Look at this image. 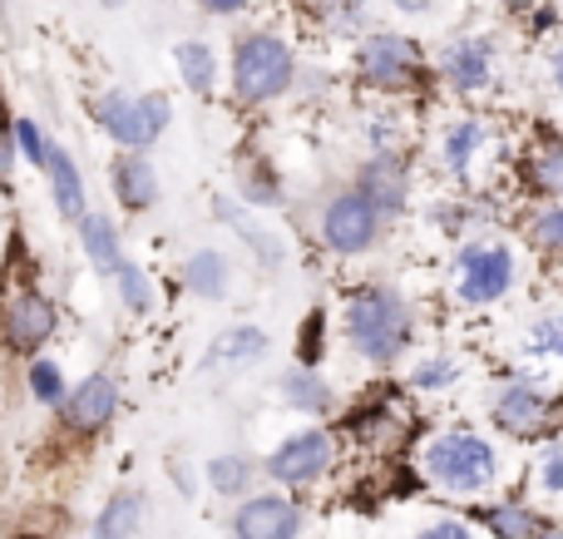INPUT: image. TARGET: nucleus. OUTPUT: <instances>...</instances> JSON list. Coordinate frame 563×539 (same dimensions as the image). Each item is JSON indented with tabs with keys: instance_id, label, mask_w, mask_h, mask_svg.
I'll return each mask as SVG.
<instances>
[{
	"instance_id": "nucleus-39",
	"label": "nucleus",
	"mask_w": 563,
	"mask_h": 539,
	"mask_svg": "<svg viewBox=\"0 0 563 539\" xmlns=\"http://www.w3.org/2000/svg\"><path fill=\"white\" fill-rule=\"evenodd\" d=\"M20 366H25V396L40 406V411L55 416L59 406H65V396H69L65 362H59V356H49V352H40V356H30V362H20Z\"/></svg>"
},
{
	"instance_id": "nucleus-1",
	"label": "nucleus",
	"mask_w": 563,
	"mask_h": 539,
	"mask_svg": "<svg viewBox=\"0 0 563 539\" xmlns=\"http://www.w3.org/2000/svg\"><path fill=\"white\" fill-rule=\"evenodd\" d=\"M430 332L426 302L386 273L356 277L336 297V342L371 376H396Z\"/></svg>"
},
{
	"instance_id": "nucleus-36",
	"label": "nucleus",
	"mask_w": 563,
	"mask_h": 539,
	"mask_svg": "<svg viewBox=\"0 0 563 539\" xmlns=\"http://www.w3.org/2000/svg\"><path fill=\"white\" fill-rule=\"evenodd\" d=\"M331 342H336V312L327 302H311L291 327V362L297 366H321L331 362Z\"/></svg>"
},
{
	"instance_id": "nucleus-14",
	"label": "nucleus",
	"mask_w": 563,
	"mask_h": 539,
	"mask_svg": "<svg viewBox=\"0 0 563 539\" xmlns=\"http://www.w3.org/2000/svg\"><path fill=\"white\" fill-rule=\"evenodd\" d=\"M346 184L361 188V194H366L371 204L400 228L420 208V158H416V148H376V154H356Z\"/></svg>"
},
{
	"instance_id": "nucleus-38",
	"label": "nucleus",
	"mask_w": 563,
	"mask_h": 539,
	"mask_svg": "<svg viewBox=\"0 0 563 539\" xmlns=\"http://www.w3.org/2000/svg\"><path fill=\"white\" fill-rule=\"evenodd\" d=\"M109 287H114V302L124 307L129 317H154L158 312V283L139 257H124V263L114 267V277H109Z\"/></svg>"
},
{
	"instance_id": "nucleus-13",
	"label": "nucleus",
	"mask_w": 563,
	"mask_h": 539,
	"mask_svg": "<svg viewBox=\"0 0 563 539\" xmlns=\"http://www.w3.org/2000/svg\"><path fill=\"white\" fill-rule=\"evenodd\" d=\"M505 188L519 204H549L563 198V124L534 119L525 139H509Z\"/></svg>"
},
{
	"instance_id": "nucleus-26",
	"label": "nucleus",
	"mask_w": 563,
	"mask_h": 539,
	"mask_svg": "<svg viewBox=\"0 0 563 539\" xmlns=\"http://www.w3.org/2000/svg\"><path fill=\"white\" fill-rule=\"evenodd\" d=\"M465 515L479 525L485 539H539L559 515H549L544 505H534L529 495H489L479 505H465Z\"/></svg>"
},
{
	"instance_id": "nucleus-3",
	"label": "nucleus",
	"mask_w": 563,
	"mask_h": 539,
	"mask_svg": "<svg viewBox=\"0 0 563 539\" xmlns=\"http://www.w3.org/2000/svg\"><path fill=\"white\" fill-rule=\"evenodd\" d=\"M529 253L519 248V238L509 228H485V233L465 238V243L445 248L440 263V302L465 322L495 317L505 307H515L529 287Z\"/></svg>"
},
{
	"instance_id": "nucleus-8",
	"label": "nucleus",
	"mask_w": 563,
	"mask_h": 539,
	"mask_svg": "<svg viewBox=\"0 0 563 539\" xmlns=\"http://www.w3.org/2000/svg\"><path fill=\"white\" fill-rule=\"evenodd\" d=\"M307 233H311V243H317V253L331 257V263H371V257H380L390 248L396 223H390L361 188L336 184L317 198Z\"/></svg>"
},
{
	"instance_id": "nucleus-41",
	"label": "nucleus",
	"mask_w": 563,
	"mask_h": 539,
	"mask_svg": "<svg viewBox=\"0 0 563 539\" xmlns=\"http://www.w3.org/2000/svg\"><path fill=\"white\" fill-rule=\"evenodd\" d=\"M406 539H485L465 510H430Z\"/></svg>"
},
{
	"instance_id": "nucleus-33",
	"label": "nucleus",
	"mask_w": 563,
	"mask_h": 539,
	"mask_svg": "<svg viewBox=\"0 0 563 539\" xmlns=\"http://www.w3.org/2000/svg\"><path fill=\"white\" fill-rule=\"evenodd\" d=\"M263 485V461L247 451H218L203 461V491L223 505H238L243 495H253Z\"/></svg>"
},
{
	"instance_id": "nucleus-47",
	"label": "nucleus",
	"mask_w": 563,
	"mask_h": 539,
	"mask_svg": "<svg viewBox=\"0 0 563 539\" xmlns=\"http://www.w3.org/2000/svg\"><path fill=\"white\" fill-rule=\"evenodd\" d=\"M534 6H544V0H499V10H509V15H529Z\"/></svg>"
},
{
	"instance_id": "nucleus-50",
	"label": "nucleus",
	"mask_w": 563,
	"mask_h": 539,
	"mask_svg": "<svg viewBox=\"0 0 563 539\" xmlns=\"http://www.w3.org/2000/svg\"><path fill=\"white\" fill-rule=\"evenodd\" d=\"M0 10H5V0H0Z\"/></svg>"
},
{
	"instance_id": "nucleus-9",
	"label": "nucleus",
	"mask_w": 563,
	"mask_h": 539,
	"mask_svg": "<svg viewBox=\"0 0 563 539\" xmlns=\"http://www.w3.org/2000/svg\"><path fill=\"white\" fill-rule=\"evenodd\" d=\"M416 406L410 402V392L400 386V376H376L371 386H361L351 402H341L336 411V431L346 446H356V451H371V455H400L410 451V441H416Z\"/></svg>"
},
{
	"instance_id": "nucleus-5",
	"label": "nucleus",
	"mask_w": 563,
	"mask_h": 539,
	"mask_svg": "<svg viewBox=\"0 0 563 539\" xmlns=\"http://www.w3.org/2000/svg\"><path fill=\"white\" fill-rule=\"evenodd\" d=\"M509 164V134L499 114L479 105H460L445 119H435L426 139V168L445 188H505Z\"/></svg>"
},
{
	"instance_id": "nucleus-44",
	"label": "nucleus",
	"mask_w": 563,
	"mask_h": 539,
	"mask_svg": "<svg viewBox=\"0 0 563 539\" xmlns=\"http://www.w3.org/2000/svg\"><path fill=\"white\" fill-rule=\"evenodd\" d=\"M257 6H263V0H194L198 15H203V20H223V25H233V20H247Z\"/></svg>"
},
{
	"instance_id": "nucleus-28",
	"label": "nucleus",
	"mask_w": 563,
	"mask_h": 539,
	"mask_svg": "<svg viewBox=\"0 0 563 539\" xmlns=\"http://www.w3.org/2000/svg\"><path fill=\"white\" fill-rule=\"evenodd\" d=\"M40 178H45L49 208H55L59 223L75 228L79 218L95 208V204H89V178H85V168H79L75 148L59 144V139H55V148H49V158H45V168H40Z\"/></svg>"
},
{
	"instance_id": "nucleus-18",
	"label": "nucleus",
	"mask_w": 563,
	"mask_h": 539,
	"mask_svg": "<svg viewBox=\"0 0 563 539\" xmlns=\"http://www.w3.org/2000/svg\"><path fill=\"white\" fill-rule=\"evenodd\" d=\"M505 356L509 362H519V366H534V372L554 376V382H563V293L539 297V302H529L525 312L515 317L509 342H505Z\"/></svg>"
},
{
	"instance_id": "nucleus-19",
	"label": "nucleus",
	"mask_w": 563,
	"mask_h": 539,
	"mask_svg": "<svg viewBox=\"0 0 563 539\" xmlns=\"http://www.w3.org/2000/svg\"><path fill=\"white\" fill-rule=\"evenodd\" d=\"M307 535V505L277 485H257L253 495L228 510V539H301Z\"/></svg>"
},
{
	"instance_id": "nucleus-35",
	"label": "nucleus",
	"mask_w": 563,
	"mask_h": 539,
	"mask_svg": "<svg viewBox=\"0 0 563 539\" xmlns=\"http://www.w3.org/2000/svg\"><path fill=\"white\" fill-rule=\"evenodd\" d=\"M307 20L331 45H356L371 30V0H307Z\"/></svg>"
},
{
	"instance_id": "nucleus-27",
	"label": "nucleus",
	"mask_w": 563,
	"mask_h": 539,
	"mask_svg": "<svg viewBox=\"0 0 563 539\" xmlns=\"http://www.w3.org/2000/svg\"><path fill=\"white\" fill-rule=\"evenodd\" d=\"M505 228L519 238L529 263L563 273V198H549V204H515Z\"/></svg>"
},
{
	"instance_id": "nucleus-32",
	"label": "nucleus",
	"mask_w": 563,
	"mask_h": 539,
	"mask_svg": "<svg viewBox=\"0 0 563 539\" xmlns=\"http://www.w3.org/2000/svg\"><path fill=\"white\" fill-rule=\"evenodd\" d=\"M148 530V491L144 485H119L104 495V505L89 520V539H144Z\"/></svg>"
},
{
	"instance_id": "nucleus-43",
	"label": "nucleus",
	"mask_w": 563,
	"mask_h": 539,
	"mask_svg": "<svg viewBox=\"0 0 563 539\" xmlns=\"http://www.w3.org/2000/svg\"><path fill=\"white\" fill-rule=\"evenodd\" d=\"M529 30V40H549V35H563V10L559 0H544V6H534L529 15H519Z\"/></svg>"
},
{
	"instance_id": "nucleus-37",
	"label": "nucleus",
	"mask_w": 563,
	"mask_h": 539,
	"mask_svg": "<svg viewBox=\"0 0 563 539\" xmlns=\"http://www.w3.org/2000/svg\"><path fill=\"white\" fill-rule=\"evenodd\" d=\"M525 495L534 505H544L549 515H563V436L549 446H539V451H529Z\"/></svg>"
},
{
	"instance_id": "nucleus-49",
	"label": "nucleus",
	"mask_w": 563,
	"mask_h": 539,
	"mask_svg": "<svg viewBox=\"0 0 563 539\" xmlns=\"http://www.w3.org/2000/svg\"><path fill=\"white\" fill-rule=\"evenodd\" d=\"M10 539H45V535H35V530H20V535H10Z\"/></svg>"
},
{
	"instance_id": "nucleus-15",
	"label": "nucleus",
	"mask_w": 563,
	"mask_h": 539,
	"mask_svg": "<svg viewBox=\"0 0 563 539\" xmlns=\"http://www.w3.org/2000/svg\"><path fill=\"white\" fill-rule=\"evenodd\" d=\"M55 337H59V302L35 277L0 293V352L15 356V362H30V356L49 352Z\"/></svg>"
},
{
	"instance_id": "nucleus-40",
	"label": "nucleus",
	"mask_w": 563,
	"mask_h": 539,
	"mask_svg": "<svg viewBox=\"0 0 563 539\" xmlns=\"http://www.w3.org/2000/svg\"><path fill=\"white\" fill-rule=\"evenodd\" d=\"M49 148H55V134L45 129L40 114H15V154H20V168H45Z\"/></svg>"
},
{
	"instance_id": "nucleus-29",
	"label": "nucleus",
	"mask_w": 563,
	"mask_h": 539,
	"mask_svg": "<svg viewBox=\"0 0 563 539\" xmlns=\"http://www.w3.org/2000/svg\"><path fill=\"white\" fill-rule=\"evenodd\" d=\"M233 198L247 208H257V213H282V208L291 204L282 164L273 154H263V148H247V154L233 164Z\"/></svg>"
},
{
	"instance_id": "nucleus-4",
	"label": "nucleus",
	"mask_w": 563,
	"mask_h": 539,
	"mask_svg": "<svg viewBox=\"0 0 563 539\" xmlns=\"http://www.w3.org/2000/svg\"><path fill=\"white\" fill-rule=\"evenodd\" d=\"M479 421L505 446L539 451L563 436V382L505 356L479 382Z\"/></svg>"
},
{
	"instance_id": "nucleus-22",
	"label": "nucleus",
	"mask_w": 563,
	"mask_h": 539,
	"mask_svg": "<svg viewBox=\"0 0 563 539\" xmlns=\"http://www.w3.org/2000/svg\"><path fill=\"white\" fill-rule=\"evenodd\" d=\"M267 356H273V332L253 317H238V322H223L208 337L203 356H198V376H247Z\"/></svg>"
},
{
	"instance_id": "nucleus-30",
	"label": "nucleus",
	"mask_w": 563,
	"mask_h": 539,
	"mask_svg": "<svg viewBox=\"0 0 563 539\" xmlns=\"http://www.w3.org/2000/svg\"><path fill=\"white\" fill-rule=\"evenodd\" d=\"M168 59H174V75H178V85H184V95H194V99L223 95V50H218L213 40L184 35V40H174Z\"/></svg>"
},
{
	"instance_id": "nucleus-25",
	"label": "nucleus",
	"mask_w": 563,
	"mask_h": 539,
	"mask_svg": "<svg viewBox=\"0 0 563 539\" xmlns=\"http://www.w3.org/2000/svg\"><path fill=\"white\" fill-rule=\"evenodd\" d=\"M238 283H243V267H238V257L228 253V248H218V243L188 248L184 263H178V287H184L194 302H203V307L233 302Z\"/></svg>"
},
{
	"instance_id": "nucleus-2",
	"label": "nucleus",
	"mask_w": 563,
	"mask_h": 539,
	"mask_svg": "<svg viewBox=\"0 0 563 539\" xmlns=\"http://www.w3.org/2000/svg\"><path fill=\"white\" fill-rule=\"evenodd\" d=\"M410 465H416L420 485L450 505H479L489 495L509 491V481H515L509 446L485 421H465V416L426 426L416 436Z\"/></svg>"
},
{
	"instance_id": "nucleus-31",
	"label": "nucleus",
	"mask_w": 563,
	"mask_h": 539,
	"mask_svg": "<svg viewBox=\"0 0 563 539\" xmlns=\"http://www.w3.org/2000/svg\"><path fill=\"white\" fill-rule=\"evenodd\" d=\"M75 243H79V257L89 263V273H99L104 283L114 277V267L129 257L124 223H119L109 208H89V213L79 218V223H75Z\"/></svg>"
},
{
	"instance_id": "nucleus-23",
	"label": "nucleus",
	"mask_w": 563,
	"mask_h": 539,
	"mask_svg": "<svg viewBox=\"0 0 563 539\" xmlns=\"http://www.w3.org/2000/svg\"><path fill=\"white\" fill-rule=\"evenodd\" d=\"M267 392H273V402L287 416H297V421H336L341 402H346L341 386L331 382V372H321V366H297V362L277 366Z\"/></svg>"
},
{
	"instance_id": "nucleus-12",
	"label": "nucleus",
	"mask_w": 563,
	"mask_h": 539,
	"mask_svg": "<svg viewBox=\"0 0 563 539\" xmlns=\"http://www.w3.org/2000/svg\"><path fill=\"white\" fill-rule=\"evenodd\" d=\"M257 461H263V485H277L287 495H307L341 471L346 441H341V431L331 421H297Z\"/></svg>"
},
{
	"instance_id": "nucleus-11",
	"label": "nucleus",
	"mask_w": 563,
	"mask_h": 539,
	"mask_svg": "<svg viewBox=\"0 0 563 539\" xmlns=\"http://www.w3.org/2000/svg\"><path fill=\"white\" fill-rule=\"evenodd\" d=\"M85 114L109 148L154 154V148L168 139V129H174V95H168V89L109 85V89H99V95H89Z\"/></svg>"
},
{
	"instance_id": "nucleus-10",
	"label": "nucleus",
	"mask_w": 563,
	"mask_h": 539,
	"mask_svg": "<svg viewBox=\"0 0 563 539\" xmlns=\"http://www.w3.org/2000/svg\"><path fill=\"white\" fill-rule=\"evenodd\" d=\"M435 89L460 105H485L505 89V40L489 25H460L430 50Z\"/></svg>"
},
{
	"instance_id": "nucleus-21",
	"label": "nucleus",
	"mask_w": 563,
	"mask_h": 539,
	"mask_svg": "<svg viewBox=\"0 0 563 539\" xmlns=\"http://www.w3.org/2000/svg\"><path fill=\"white\" fill-rule=\"evenodd\" d=\"M208 213H213V223H218V228H228V233L238 238V248H243V253L253 257L257 273L277 277L282 267L291 263V243H287V233H277V228L267 223V213H257V208L238 204L233 194H213Z\"/></svg>"
},
{
	"instance_id": "nucleus-7",
	"label": "nucleus",
	"mask_w": 563,
	"mask_h": 539,
	"mask_svg": "<svg viewBox=\"0 0 563 539\" xmlns=\"http://www.w3.org/2000/svg\"><path fill=\"white\" fill-rule=\"evenodd\" d=\"M351 85L366 99H390V105H416L435 89V65L420 35L396 25H371L351 45Z\"/></svg>"
},
{
	"instance_id": "nucleus-20",
	"label": "nucleus",
	"mask_w": 563,
	"mask_h": 539,
	"mask_svg": "<svg viewBox=\"0 0 563 539\" xmlns=\"http://www.w3.org/2000/svg\"><path fill=\"white\" fill-rule=\"evenodd\" d=\"M470 352L460 342H420V352H410V362L400 366V386L410 392V402H450L470 386Z\"/></svg>"
},
{
	"instance_id": "nucleus-16",
	"label": "nucleus",
	"mask_w": 563,
	"mask_h": 539,
	"mask_svg": "<svg viewBox=\"0 0 563 539\" xmlns=\"http://www.w3.org/2000/svg\"><path fill=\"white\" fill-rule=\"evenodd\" d=\"M119 411H124V382H119V372H109V366H95V372L69 382L65 406L55 411V431L75 446H89L114 431Z\"/></svg>"
},
{
	"instance_id": "nucleus-48",
	"label": "nucleus",
	"mask_w": 563,
	"mask_h": 539,
	"mask_svg": "<svg viewBox=\"0 0 563 539\" xmlns=\"http://www.w3.org/2000/svg\"><path fill=\"white\" fill-rule=\"evenodd\" d=\"M539 539H563V515H559V520H554V525H549V530H544V535H539Z\"/></svg>"
},
{
	"instance_id": "nucleus-17",
	"label": "nucleus",
	"mask_w": 563,
	"mask_h": 539,
	"mask_svg": "<svg viewBox=\"0 0 563 539\" xmlns=\"http://www.w3.org/2000/svg\"><path fill=\"white\" fill-rule=\"evenodd\" d=\"M499 188H440L420 204V223L435 243L455 248L465 238L485 233V228H505L509 223V208L499 204Z\"/></svg>"
},
{
	"instance_id": "nucleus-24",
	"label": "nucleus",
	"mask_w": 563,
	"mask_h": 539,
	"mask_svg": "<svg viewBox=\"0 0 563 539\" xmlns=\"http://www.w3.org/2000/svg\"><path fill=\"white\" fill-rule=\"evenodd\" d=\"M104 178H109V198H114L119 218H148L158 204H164V174H158L154 154L114 148Z\"/></svg>"
},
{
	"instance_id": "nucleus-45",
	"label": "nucleus",
	"mask_w": 563,
	"mask_h": 539,
	"mask_svg": "<svg viewBox=\"0 0 563 539\" xmlns=\"http://www.w3.org/2000/svg\"><path fill=\"white\" fill-rule=\"evenodd\" d=\"M390 10H396L400 20H430V15H440L445 10V0H386Z\"/></svg>"
},
{
	"instance_id": "nucleus-46",
	"label": "nucleus",
	"mask_w": 563,
	"mask_h": 539,
	"mask_svg": "<svg viewBox=\"0 0 563 539\" xmlns=\"http://www.w3.org/2000/svg\"><path fill=\"white\" fill-rule=\"evenodd\" d=\"M544 75H549V89H554V95L563 99V35L544 50Z\"/></svg>"
},
{
	"instance_id": "nucleus-34",
	"label": "nucleus",
	"mask_w": 563,
	"mask_h": 539,
	"mask_svg": "<svg viewBox=\"0 0 563 539\" xmlns=\"http://www.w3.org/2000/svg\"><path fill=\"white\" fill-rule=\"evenodd\" d=\"M410 109L390 105V99H371L356 114V139L361 154H376V148H416V134H410Z\"/></svg>"
},
{
	"instance_id": "nucleus-42",
	"label": "nucleus",
	"mask_w": 563,
	"mask_h": 539,
	"mask_svg": "<svg viewBox=\"0 0 563 539\" xmlns=\"http://www.w3.org/2000/svg\"><path fill=\"white\" fill-rule=\"evenodd\" d=\"M20 168V154H15V109L5 105V89H0V184H10Z\"/></svg>"
},
{
	"instance_id": "nucleus-6",
	"label": "nucleus",
	"mask_w": 563,
	"mask_h": 539,
	"mask_svg": "<svg viewBox=\"0 0 563 539\" xmlns=\"http://www.w3.org/2000/svg\"><path fill=\"white\" fill-rule=\"evenodd\" d=\"M301 50L282 25H243L223 55V95L243 114H263L297 95Z\"/></svg>"
}]
</instances>
